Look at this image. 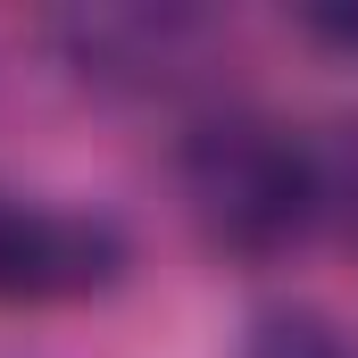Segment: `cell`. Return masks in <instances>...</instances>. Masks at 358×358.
<instances>
[{"instance_id":"obj_1","label":"cell","mask_w":358,"mask_h":358,"mask_svg":"<svg viewBox=\"0 0 358 358\" xmlns=\"http://www.w3.org/2000/svg\"><path fill=\"white\" fill-rule=\"evenodd\" d=\"M183 208L200 225L208 250H234V259H275L283 242L308 234V217L325 208V183H317V150H300L283 125L267 117H208L192 125L183 142Z\"/></svg>"},{"instance_id":"obj_2","label":"cell","mask_w":358,"mask_h":358,"mask_svg":"<svg viewBox=\"0 0 358 358\" xmlns=\"http://www.w3.org/2000/svg\"><path fill=\"white\" fill-rule=\"evenodd\" d=\"M125 267V242L108 217L50 208L0 183V308H50V300H92Z\"/></svg>"},{"instance_id":"obj_3","label":"cell","mask_w":358,"mask_h":358,"mask_svg":"<svg viewBox=\"0 0 358 358\" xmlns=\"http://www.w3.org/2000/svg\"><path fill=\"white\" fill-rule=\"evenodd\" d=\"M67 59L84 67L92 84H167L192 42H200V17H159V8H92V17H67L59 25Z\"/></svg>"},{"instance_id":"obj_4","label":"cell","mask_w":358,"mask_h":358,"mask_svg":"<svg viewBox=\"0 0 358 358\" xmlns=\"http://www.w3.org/2000/svg\"><path fill=\"white\" fill-rule=\"evenodd\" d=\"M242 358H358V350H350V334H342L334 317H317V308H275V317L250 325Z\"/></svg>"},{"instance_id":"obj_5","label":"cell","mask_w":358,"mask_h":358,"mask_svg":"<svg viewBox=\"0 0 358 358\" xmlns=\"http://www.w3.org/2000/svg\"><path fill=\"white\" fill-rule=\"evenodd\" d=\"M317 183H325V208L342 217V234L358 242V125L325 150V159H317Z\"/></svg>"}]
</instances>
